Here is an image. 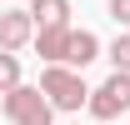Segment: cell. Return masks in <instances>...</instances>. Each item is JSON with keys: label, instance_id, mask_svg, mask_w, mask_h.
Instances as JSON below:
<instances>
[{"label": "cell", "instance_id": "9c48e42d", "mask_svg": "<svg viewBox=\"0 0 130 125\" xmlns=\"http://www.w3.org/2000/svg\"><path fill=\"white\" fill-rule=\"evenodd\" d=\"M105 60H110L120 75H130V35H115V40H110V50H105Z\"/></svg>", "mask_w": 130, "mask_h": 125}, {"label": "cell", "instance_id": "8992f818", "mask_svg": "<svg viewBox=\"0 0 130 125\" xmlns=\"http://www.w3.org/2000/svg\"><path fill=\"white\" fill-rule=\"evenodd\" d=\"M95 55H100V40H95V35H90V30H70V45H65V65H70V70H85Z\"/></svg>", "mask_w": 130, "mask_h": 125}, {"label": "cell", "instance_id": "6da1fadb", "mask_svg": "<svg viewBox=\"0 0 130 125\" xmlns=\"http://www.w3.org/2000/svg\"><path fill=\"white\" fill-rule=\"evenodd\" d=\"M40 95L50 100V110H80L90 100L80 70H70V65H45L40 70Z\"/></svg>", "mask_w": 130, "mask_h": 125}, {"label": "cell", "instance_id": "ba28073f", "mask_svg": "<svg viewBox=\"0 0 130 125\" xmlns=\"http://www.w3.org/2000/svg\"><path fill=\"white\" fill-rule=\"evenodd\" d=\"M20 85V55H10V50H0V95L15 90Z\"/></svg>", "mask_w": 130, "mask_h": 125}, {"label": "cell", "instance_id": "5b68a950", "mask_svg": "<svg viewBox=\"0 0 130 125\" xmlns=\"http://www.w3.org/2000/svg\"><path fill=\"white\" fill-rule=\"evenodd\" d=\"M35 55L45 65H65V45H70V25H40L35 30Z\"/></svg>", "mask_w": 130, "mask_h": 125}, {"label": "cell", "instance_id": "3957f363", "mask_svg": "<svg viewBox=\"0 0 130 125\" xmlns=\"http://www.w3.org/2000/svg\"><path fill=\"white\" fill-rule=\"evenodd\" d=\"M85 105H90V115H95V120H120V115L130 110V75H120V70H115L100 90H90V100H85Z\"/></svg>", "mask_w": 130, "mask_h": 125}, {"label": "cell", "instance_id": "7a4b0ae2", "mask_svg": "<svg viewBox=\"0 0 130 125\" xmlns=\"http://www.w3.org/2000/svg\"><path fill=\"white\" fill-rule=\"evenodd\" d=\"M0 110L10 115V125H50V115H55L50 100L40 95V85H25V80L0 95Z\"/></svg>", "mask_w": 130, "mask_h": 125}, {"label": "cell", "instance_id": "30bf717a", "mask_svg": "<svg viewBox=\"0 0 130 125\" xmlns=\"http://www.w3.org/2000/svg\"><path fill=\"white\" fill-rule=\"evenodd\" d=\"M110 20L115 25H130V0H110Z\"/></svg>", "mask_w": 130, "mask_h": 125}, {"label": "cell", "instance_id": "52a82bcc", "mask_svg": "<svg viewBox=\"0 0 130 125\" xmlns=\"http://www.w3.org/2000/svg\"><path fill=\"white\" fill-rule=\"evenodd\" d=\"M30 20L40 25H70V0H30Z\"/></svg>", "mask_w": 130, "mask_h": 125}, {"label": "cell", "instance_id": "277c9868", "mask_svg": "<svg viewBox=\"0 0 130 125\" xmlns=\"http://www.w3.org/2000/svg\"><path fill=\"white\" fill-rule=\"evenodd\" d=\"M35 40V20H30V10H0V50H25Z\"/></svg>", "mask_w": 130, "mask_h": 125}]
</instances>
